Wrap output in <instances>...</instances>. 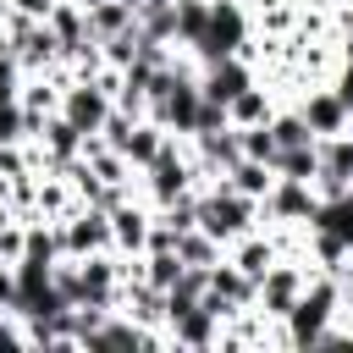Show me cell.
<instances>
[{
	"label": "cell",
	"mask_w": 353,
	"mask_h": 353,
	"mask_svg": "<svg viewBox=\"0 0 353 353\" xmlns=\"http://www.w3.org/2000/svg\"><path fill=\"white\" fill-rule=\"evenodd\" d=\"M336 314H342V281L325 276V270H314V276L303 281L292 314L281 320L287 347H325V331L336 325Z\"/></svg>",
	"instance_id": "6da1fadb"
},
{
	"label": "cell",
	"mask_w": 353,
	"mask_h": 353,
	"mask_svg": "<svg viewBox=\"0 0 353 353\" xmlns=\"http://www.w3.org/2000/svg\"><path fill=\"white\" fill-rule=\"evenodd\" d=\"M259 215H265V199H248V193H237L226 176H215V182H204L199 188V226L215 237V243H237L243 232H254L259 226Z\"/></svg>",
	"instance_id": "7a4b0ae2"
},
{
	"label": "cell",
	"mask_w": 353,
	"mask_h": 353,
	"mask_svg": "<svg viewBox=\"0 0 353 353\" xmlns=\"http://www.w3.org/2000/svg\"><path fill=\"white\" fill-rule=\"evenodd\" d=\"M199 188H204L199 160H188V154H182V138L171 132L165 149L143 165V199L160 210V204H171V199H182V193H199Z\"/></svg>",
	"instance_id": "3957f363"
},
{
	"label": "cell",
	"mask_w": 353,
	"mask_h": 353,
	"mask_svg": "<svg viewBox=\"0 0 353 353\" xmlns=\"http://www.w3.org/2000/svg\"><path fill=\"white\" fill-rule=\"evenodd\" d=\"M199 105H204L199 72H193L188 61H176L171 88H165L160 99H149V121H160V127H165V132H176V138H193V127H199Z\"/></svg>",
	"instance_id": "277c9868"
},
{
	"label": "cell",
	"mask_w": 353,
	"mask_h": 353,
	"mask_svg": "<svg viewBox=\"0 0 353 353\" xmlns=\"http://www.w3.org/2000/svg\"><path fill=\"white\" fill-rule=\"evenodd\" d=\"M110 110H116V94H110L99 77H66V83H61V116H66L83 138H94Z\"/></svg>",
	"instance_id": "5b68a950"
},
{
	"label": "cell",
	"mask_w": 353,
	"mask_h": 353,
	"mask_svg": "<svg viewBox=\"0 0 353 353\" xmlns=\"http://www.w3.org/2000/svg\"><path fill=\"white\" fill-rule=\"evenodd\" d=\"M314 270L303 265V259H276L265 276H259V314H265V325H281L287 314H292V303H298V292H303V281H309Z\"/></svg>",
	"instance_id": "8992f818"
},
{
	"label": "cell",
	"mask_w": 353,
	"mask_h": 353,
	"mask_svg": "<svg viewBox=\"0 0 353 353\" xmlns=\"http://www.w3.org/2000/svg\"><path fill=\"white\" fill-rule=\"evenodd\" d=\"M248 44V17L237 0H210V33L193 44V61H221V55H243Z\"/></svg>",
	"instance_id": "52a82bcc"
},
{
	"label": "cell",
	"mask_w": 353,
	"mask_h": 353,
	"mask_svg": "<svg viewBox=\"0 0 353 353\" xmlns=\"http://www.w3.org/2000/svg\"><path fill=\"white\" fill-rule=\"evenodd\" d=\"M55 226H61V254H72V259L116 248V232H110V210H99V204H77V210H72L66 221H55Z\"/></svg>",
	"instance_id": "ba28073f"
},
{
	"label": "cell",
	"mask_w": 353,
	"mask_h": 353,
	"mask_svg": "<svg viewBox=\"0 0 353 353\" xmlns=\"http://www.w3.org/2000/svg\"><path fill=\"white\" fill-rule=\"evenodd\" d=\"M314 210H320V193H314V182H298V176H276V182H270V193H265V221H276V226L309 232Z\"/></svg>",
	"instance_id": "9c48e42d"
},
{
	"label": "cell",
	"mask_w": 353,
	"mask_h": 353,
	"mask_svg": "<svg viewBox=\"0 0 353 353\" xmlns=\"http://www.w3.org/2000/svg\"><path fill=\"white\" fill-rule=\"evenodd\" d=\"M314 193H353V127L336 138H320V171H314Z\"/></svg>",
	"instance_id": "30bf717a"
},
{
	"label": "cell",
	"mask_w": 353,
	"mask_h": 353,
	"mask_svg": "<svg viewBox=\"0 0 353 353\" xmlns=\"http://www.w3.org/2000/svg\"><path fill=\"white\" fill-rule=\"evenodd\" d=\"M110 232H116V254H127V259H138L143 248H149V232H154V204L143 199H121L116 210H110Z\"/></svg>",
	"instance_id": "8fae6325"
},
{
	"label": "cell",
	"mask_w": 353,
	"mask_h": 353,
	"mask_svg": "<svg viewBox=\"0 0 353 353\" xmlns=\"http://www.w3.org/2000/svg\"><path fill=\"white\" fill-rule=\"evenodd\" d=\"M248 83H259V77H254V66H248L243 55H221V61H204V66H199V88H204V99H215V105H232Z\"/></svg>",
	"instance_id": "7c38bea8"
},
{
	"label": "cell",
	"mask_w": 353,
	"mask_h": 353,
	"mask_svg": "<svg viewBox=\"0 0 353 353\" xmlns=\"http://www.w3.org/2000/svg\"><path fill=\"white\" fill-rule=\"evenodd\" d=\"M298 110H303V121H309L314 138H336V132L353 127V116H347V105H342V94H336L331 83H314V88L298 99Z\"/></svg>",
	"instance_id": "4fadbf2b"
},
{
	"label": "cell",
	"mask_w": 353,
	"mask_h": 353,
	"mask_svg": "<svg viewBox=\"0 0 353 353\" xmlns=\"http://www.w3.org/2000/svg\"><path fill=\"white\" fill-rule=\"evenodd\" d=\"M193 160H199V176L204 182H215V176H226L237 160H243V132L237 127H215V132H193Z\"/></svg>",
	"instance_id": "5bb4252c"
},
{
	"label": "cell",
	"mask_w": 353,
	"mask_h": 353,
	"mask_svg": "<svg viewBox=\"0 0 353 353\" xmlns=\"http://www.w3.org/2000/svg\"><path fill=\"white\" fill-rule=\"evenodd\" d=\"M221 314L215 309H204V303H193V309H182V314H171L165 320V336L176 342V347H215L221 342Z\"/></svg>",
	"instance_id": "9a60e30c"
},
{
	"label": "cell",
	"mask_w": 353,
	"mask_h": 353,
	"mask_svg": "<svg viewBox=\"0 0 353 353\" xmlns=\"http://www.w3.org/2000/svg\"><path fill=\"white\" fill-rule=\"evenodd\" d=\"M210 292L232 309V314H248L254 303H259V281L254 276H243L232 259H221V265H210Z\"/></svg>",
	"instance_id": "2e32d148"
},
{
	"label": "cell",
	"mask_w": 353,
	"mask_h": 353,
	"mask_svg": "<svg viewBox=\"0 0 353 353\" xmlns=\"http://www.w3.org/2000/svg\"><path fill=\"white\" fill-rule=\"evenodd\" d=\"M165 138H171V132H165L160 121H149V116H138V121L127 127V138H121L116 149L127 154V165H132V171H143V165H149V160H154V154L165 149Z\"/></svg>",
	"instance_id": "e0dca14e"
},
{
	"label": "cell",
	"mask_w": 353,
	"mask_h": 353,
	"mask_svg": "<svg viewBox=\"0 0 353 353\" xmlns=\"http://www.w3.org/2000/svg\"><path fill=\"white\" fill-rule=\"evenodd\" d=\"M138 33L154 44H176V0H138Z\"/></svg>",
	"instance_id": "ac0fdd59"
},
{
	"label": "cell",
	"mask_w": 353,
	"mask_h": 353,
	"mask_svg": "<svg viewBox=\"0 0 353 353\" xmlns=\"http://www.w3.org/2000/svg\"><path fill=\"white\" fill-rule=\"evenodd\" d=\"M176 254H182V265L210 270V265H221V259H226V243H215L204 226H193V232H176Z\"/></svg>",
	"instance_id": "d6986e66"
},
{
	"label": "cell",
	"mask_w": 353,
	"mask_h": 353,
	"mask_svg": "<svg viewBox=\"0 0 353 353\" xmlns=\"http://www.w3.org/2000/svg\"><path fill=\"white\" fill-rule=\"evenodd\" d=\"M226 116H232V127H259V121H270V116H276V105H270V94H265L259 83H248V88L226 105Z\"/></svg>",
	"instance_id": "ffe728a7"
},
{
	"label": "cell",
	"mask_w": 353,
	"mask_h": 353,
	"mask_svg": "<svg viewBox=\"0 0 353 353\" xmlns=\"http://www.w3.org/2000/svg\"><path fill=\"white\" fill-rule=\"evenodd\" d=\"M314 171H320V138L314 143H298V149H276V176L314 182Z\"/></svg>",
	"instance_id": "44dd1931"
},
{
	"label": "cell",
	"mask_w": 353,
	"mask_h": 353,
	"mask_svg": "<svg viewBox=\"0 0 353 353\" xmlns=\"http://www.w3.org/2000/svg\"><path fill=\"white\" fill-rule=\"evenodd\" d=\"M226 182H232L237 193H248V199H265V193H270V182H276V171H270L265 160H248V154H243V160L226 171Z\"/></svg>",
	"instance_id": "7402d4cb"
},
{
	"label": "cell",
	"mask_w": 353,
	"mask_h": 353,
	"mask_svg": "<svg viewBox=\"0 0 353 353\" xmlns=\"http://www.w3.org/2000/svg\"><path fill=\"white\" fill-rule=\"evenodd\" d=\"M210 33V0H176V44L193 50Z\"/></svg>",
	"instance_id": "603a6c76"
},
{
	"label": "cell",
	"mask_w": 353,
	"mask_h": 353,
	"mask_svg": "<svg viewBox=\"0 0 353 353\" xmlns=\"http://www.w3.org/2000/svg\"><path fill=\"white\" fill-rule=\"evenodd\" d=\"M270 138H276V149H298V143H314V132H309V121H303V110H298V105L270 116Z\"/></svg>",
	"instance_id": "cb8c5ba5"
},
{
	"label": "cell",
	"mask_w": 353,
	"mask_h": 353,
	"mask_svg": "<svg viewBox=\"0 0 353 353\" xmlns=\"http://www.w3.org/2000/svg\"><path fill=\"white\" fill-rule=\"evenodd\" d=\"M243 132V154L248 160H265L270 171H276V138H270V121H259V127H237Z\"/></svg>",
	"instance_id": "d4e9b609"
},
{
	"label": "cell",
	"mask_w": 353,
	"mask_h": 353,
	"mask_svg": "<svg viewBox=\"0 0 353 353\" xmlns=\"http://www.w3.org/2000/svg\"><path fill=\"white\" fill-rule=\"evenodd\" d=\"M215 127H232V116H226V105L204 99V105H199V127H193V132H215Z\"/></svg>",
	"instance_id": "484cf974"
},
{
	"label": "cell",
	"mask_w": 353,
	"mask_h": 353,
	"mask_svg": "<svg viewBox=\"0 0 353 353\" xmlns=\"http://www.w3.org/2000/svg\"><path fill=\"white\" fill-rule=\"evenodd\" d=\"M0 314H17V265L0 259Z\"/></svg>",
	"instance_id": "4316f807"
}]
</instances>
